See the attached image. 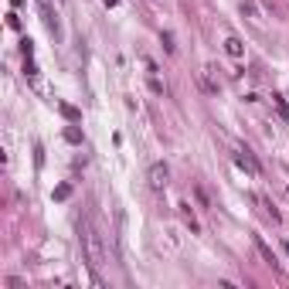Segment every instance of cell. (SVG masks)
<instances>
[{
	"label": "cell",
	"mask_w": 289,
	"mask_h": 289,
	"mask_svg": "<svg viewBox=\"0 0 289 289\" xmlns=\"http://www.w3.org/2000/svg\"><path fill=\"white\" fill-rule=\"evenodd\" d=\"M78 242H82V252H85V262L99 269V266H106V249H102V238H99V231L92 221H78Z\"/></svg>",
	"instance_id": "obj_1"
},
{
	"label": "cell",
	"mask_w": 289,
	"mask_h": 289,
	"mask_svg": "<svg viewBox=\"0 0 289 289\" xmlns=\"http://www.w3.org/2000/svg\"><path fill=\"white\" fill-rule=\"evenodd\" d=\"M167 184H170L167 163H153V167L146 170V187H150V191H167Z\"/></svg>",
	"instance_id": "obj_2"
},
{
	"label": "cell",
	"mask_w": 289,
	"mask_h": 289,
	"mask_svg": "<svg viewBox=\"0 0 289 289\" xmlns=\"http://www.w3.org/2000/svg\"><path fill=\"white\" fill-rule=\"evenodd\" d=\"M235 163H238L242 170H249L252 177H259V173H262V167H259V160H255V156H252L249 150H235Z\"/></svg>",
	"instance_id": "obj_3"
},
{
	"label": "cell",
	"mask_w": 289,
	"mask_h": 289,
	"mask_svg": "<svg viewBox=\"0 0 289 289\" xmlns=\"http://www.w3.org/2000/svg\"><path fill=\"white\" fill-rule=\"evenodd\" d=\"M38 7H41V17H44V27L51 34H58V17H55V10H51V3L48 0H38Z\"/></svg>",
	"instance_id": "obj_4"
},
{
	"label": "cell",
	"mask_w": 289,
	"mask_h": 289,
	"mask_svg": "<svg viewBox=\"0 0 289 289\" xmlns=\"http://www.w3.org/2000/svg\"><path fill=\"white\" fill-rule=\"evenodd\" d=\"M201 78H204V89H208V92H218V89H221V82L214 78V65H204Z\"/></svg>",
	"instance_id": "obj_5"
},
{
	"label": "cell",
	"mask_w": 289,
	"mask_h": 289,
	"mask_svg": "<svg viewBox=\"0 0 289 289\" xmlns=\"http://www.w3.org/2000/svg\"><path fill=\"white\" fill-rule=\"evenodd\" d=\"M225 55H228V58H242V55H245L242 38H228V41H225Z\"/></svg>",
	"instance_id": "obj_6"
},
{
	"label": "cell",
	"mask_w": 289,
	"mask_h": 289,
	"mask_svg": "<svg viewBox=\"0 0 289 289\" xmlns=\"http://www.w3.org/2000/svg\"><path fill=\"white\" fill-rule=\"evenodd\" d=\"M272 106H276L279 119H283V123H289V106H286V96H279V92H276V96H272Z\"/></svg>",
	"instance_id": "obj_7"
},
{
	"label": "cell",
	"mask_w": 289,
	"mask_h": 289,
	"mask_svg": "<svg viewBox=\"0 0 289 289\" xmlns=\"http://www.w3.org/2000/svg\"><path fill=\"white\" fill-rule=\"evenodd\" d=\"M180 218H184V221H187V228H191L194 235H197V231H201V225H197V218H194V211H191V204H180Z\"/></svg>",
	"instance_id": "obj_8"
},
{
	"label": "cell",
	"mask_w": 289,
	"mask_h": 289,
	"mask_svg": "<svg viewBox=\"0 0 289 289\" xmlns=\"http://www.w3.org/2000/svg\"><path fill=\"white\" fill-rule=\"evenodd\" d=\"M255 249H259V255H262L269 266H276V255H272V249L266 245V242H262V238H259V235H255Z\"/></svg>",
	"instance_id": "obj_9"
},
{
	"label": "cell",
	"mask_w": 289,
	"mask_h": 289,
	"mask_svg": "<svg viewBox=\"0 0 289 289\" xmlns=\"http://www.w3.org/2000/svg\"><path fill=\"white\" fill-rule=\"evenodd\" d=\"M58 113L65 116V119H72V123H78V119H82V113H78V109H72V106H65V102H58Z\"/></svg>",
	"instance_id": "obj_10"
},
{
	"label": "cell",
	"mask_w": 289,
	"mask_h": 289,
	"mask_svg": "<svg viewBox=\"0 0 289 289\" xmlns=\"http://www.w3.org/2000/svg\"><path fill=\"white\" fill-rule=\"evenodd\" d=\"M72 197V184H61V187H55V201H68Z\"/></svg>",
	"instance_id": "obj_11"
},
{
	"label": "cell",
	"mask_w": 289,
	"mask_h": 289,
	"mask_svg": "<svg viewBox=\"0 0 289 289\" xmlns=\"http://www.w3.org/2000/svg\"><path fill=\"white\" fill-rule=\"evenodd\" d=\"M65 140H68V143H82V130H75V126H68V130H65Z\"/></svg>",
	"instance_id": "obj_12"
},
{
	"label": "cell",
	"mask_w": 289,
	"mask_h": 289,
	"mask_svg": "<svg viewBox=\"0 0 289 289\" xmlns=\"http://www.w3.org/2000/svg\"><path fill=\"white\" fill-rule=\"evenodd\" d=\"M24 75H27V78H38V65H34V61H31V58H27V61H24Z\"/></svg>",
	"instance_id": "obj_13"
},
{
	"label": "cell",
	"mask_w": 289,
	"mask_h": 289,
	"mask_svg": "<svg viewBox=\"0 0 289 289\" xmlns=\"http://www.w3.org/2000/svg\"><path fill=\"white\" fill-rule=\"evenodd\" d=\"M150 89H153L156 96H163V92H167V89H163V82H160V78H150Z\"/></svg>",
	"instance_id": "obj_14"
},
{
	"label": "cell",
	"mask_w": 289,
	"mask_h": 289,
	"mask_svg": "<svg viewBox=\"0 0 289 289\" xmlns=\"http://www.w3.org/2000/svg\"><path fill=\"white\" fill-rule=\"evenodd\" d=\"M20 51H24V58H31V55H34V48H31V41H27V38L20 41Z\"/></svg>",
	"instance_id": "obj_15"
},
{
	"label": "cell",
	"mask_w": 289,
	"mask_h": 289,
	"mask_svg": "<svg viewBox=\"0 0 289 289\" xmlns=\"http://www.w3.org/2000/svg\"><path fill=\"white\" fill-rule=\"evenodd\" d=\"M106 3H109V7H116V3H119V0H106Z\"/></svg>",
	"instance_id": "obj_16"
}]
</instances>
